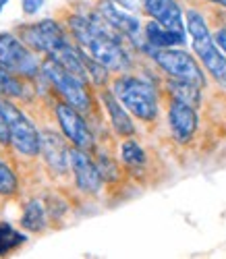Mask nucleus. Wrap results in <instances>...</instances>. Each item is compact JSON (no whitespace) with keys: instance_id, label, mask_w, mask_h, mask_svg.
I'll list each match as a JSON object with an SVG mask.
<instances>
[{"instance_id":"nucleus-1","label":"nucleus","mask_w":226,"mask_h":259,"mask_svg":"<svg viewBox=\"0 0 226 259\" xmlns=\"http://www.w3.org/2000/svg\"><path fill=\"white\" fill-rule=\"evenodd\" d=\"M71 35L75 37L81 52L89 58L104 64L108 71H127L131 67V60L115 33H119L108 21L98 13L94 17L71 15L66 19Z\"/></svg>"},{"instance_id":"nucleus-2","label":"nucleus","mask_w":226,"mask_h":259,"mask_svg":"<svg viewBox=\"0 0 226 259\" xmlns=\"http://www.w3.org/2000/svg\"><path fill=\"white\" fill-rule=\"evenodd\" d=\"M187 33L191 35V46L199 56L201 64L206 67V71L222 90H226V54L218 50L216 39L210 33L201 13L187 11Z\"/></svg>"},{"instance_id":"nucleus-3","label":"nucleus","mask_w":226,"mask_h":259,"mask_svg":"<svg viewBox=\"0 0 226 259\" xmlns=\"http://www.w3.org/2000/svg\"><path fill=\"white\" fill-rule=\"evenodd\" d=\"M112 94H115L121 104L127 108L131 114H135L143 122H152L158 116V96L154 88L139 79V77H119L112 85Z\"/></svg>"},{"instance_id":"nucleus-4","label":"nucleus","mask_w":226,"mask_h":259,"mask_svg":"<svg viewBox=\"0 0 226 259\" xmlns=\"http://www.w3.org/2000/svg\"><path fill=\"white\" fill-rule=\"evenodd\" d=\"M42 75L66 104L75 106L81 112H87L92 108V96H89L87 90V81L79 79L71 71H66L54 58L48 56L42 62Z\"/></svg>"},{"instance_id":"nucleus-5","label":"nucleus","mask_w":226,"mask_h":259,"mask_svg":"<svg viewBox=\"0 0 226 259\" xmlns=\"http://www.w3.org/2000/svg\"><path fill=\"white\" fill-rule=\"evenodd\" d=\"M3 110L9 122L11 145L15 147V152L25 158H35L42 154V133L35 128L31 118L25 116V112L11 100H3Z\"/></svg>"},{"instance_id":"nucleus-6","label":"nucleus","mask_w":226,"mask_h":259,"mask_svg":"<svg viewBox=\"0 0 226 259\" xmlns=\"http://www.w3.org/2000/svg\"><path fill=\"white\" fill-rule=\"evenodd\" d=\"M152 58L154 62L160 67L168 77L172 79H183V81H191L199 88L206 85V75H203L201 67L197 64V60L178 48H154L152 50Z\"/></svg>"},{"instance_id":"nucleus-7","label":"nucleus","mask_w":226,"mask_h":259,"mask_svg":"<svg viewBox=\"0 0 226 259\" xmlns=\"http://www.w3.org/2000/svg\"><path fill=\"white\" fill-rule=\"evenodd\" d=\"M0 64L19 77H35L42 69L33 50L13 33H0Z\"/></svg>"},{"instance_id":"nucleus-8","label":"nucleus","mask_w":226,"mask_h":259,"mask_svg":"<svg viewBox=\"0 0 226 259\" xmlns=\"http://www.w3.org/2000/svg\"><path fill=\"white\" fill-rule=\"evenodd\" d=\"M56 120L62 128V135L71 141V145L87 149V152L94 147V135L89 131V124L81 116V110H77L75 106L66 102L56 104Z\"/></svg>"},{"instance_id":"nucleus-9","label":"nucleus","mask_w":226,"mask_h":259,"mask_svg":"<svg viewBox=\"0 0 226 259\" xmlns=\"http://www.w3.org/2000/svg\"><path fill=\"white\" fill-rule=\"evenodd\" d=\"M71 170L75 175V183H77V189L85 195H96L102 189V175L98 170V164L89 158L87 149H81V147H71Z\"/></svg>"},{"instance_id":"nucleus-10","label":"nucleus","mask_w":226,"mask_h":259,"mask_svg":"<svg viewBox=\"0 0 226 259\" xmlns=\"http://www.w3.org/2000/svg\"><path fill=\"white\" fill-rule=\"evenodd\" d=\"M197 122L199 120H197V112L193 106L178 102V100L170 102L168 124H170V133L176 143H189L197 131Z\"/></svg>"},{"instance_id":"nucleus-11","label":"nucleus","mask_w":226,"mask_h":259,"mask_svg":"<svg viewBox=\"0 0 226 259\" xmlns=\"http://www.w3.org/2000/svg\"><path fill=\"white\" fill-rule=\"evenodd\" d=\"M98 13L119 33H125L131 39H137L141 35V23H139V19L135 17L131 11L119 7L117 3H112V0H100V3H98Z\"/></svg>"},{"instance_id":"nucleus-12","label":"nucleus","mask_w":226,"mask_h":259,"mask_svg":"<svg viewBox=\"0 0 226 259\" xmlns=\"http://www.w3.org/2000/svg\"><path fill=\"white\" fill-rule=\"evenodd\" d=\"M143 11L164 27L187 33V23L176 0H143Z\"/></svg>"},{"instance_id":"nucleus-13","label":"nucleus","mask_w":226,"mask_h":259,"mask_svg":"<svg viewBox=\"0 0 226 259\" xmlns=\"http://www.w3.org/2000/svg\"><path fill=\"white\" fill-rule=\"evenodd\" d=\"M42 156L46 158L48 166L62 175L66 166H71V147L66 145V141L52 133V131H44L42 133Z\"/></svg>"},{"instance_id":"nucleus-14","label":"nucleus","mask_w":226,"mask_h":259,"mask_svg":"<svg viewBox=\"0 0 226 259\" xmlns=\"http://www.w3.org/2000/svg\"><path fill=\"white\" fill-rule=\"evenodd\" d=\"M102 102H104V108H106V112L110 116L115 133L121 135V137H133L135 135V124L129 116V110L121 104V100L112 92H102Z\"/></svg>"},{"instance_id":"nucleus-15","label":"nucleus","mask_w":226,"mask_h":259,"mask_svg":"<svg viewBox=\"0 0 226 259\" xmlns=\"http://www.w3.org/2000/svg\"><path fill=\"white\" fill-rule=\"evenodd\" d=\"M143 31H145L147 44L152 48H176V46L185 44V33L168 29V27H164L162 23H158V21H154V19L145 25Z\"/></svg>"},{"instance_id":"nucleus-16","label":"nucleus","mask_w":226,"mask_h":259,"mask_svg":"<svg viewBox=\"0 0 226 259\" xmlns=\"http://www.w3.org/2000/svg\"><path fill=\"white\" fill-rule=\"evenodd\" d=\"M168 88V94L172 100H178V102H185L193 108H197L201 104V88L191 81H183V79H172L166 83Z\"/></svg>"},{"instance_id":"nucleus-17","label":"nucleus","mask_w":226,"mask_h":259,"mask_svg":"<svg viewBox=\"0 0 226 259\" xmlns=\"http://www.w3.org/2000/svg\"><path fill=\"white\" fill-rule=\"evenodd\" d=\"M21 226L29 232H42L44 228L48 226L46 222V209L44 205L37 201V199H31L25 209H23V215H21Z\"/></svg>"},{"instance_id":"nucleus-18","label":"nucleus","mask_w":226,"mask_h":259,"mask_svg":"<svg viewBox=\"0 0 226 259\" xmlns=\"http://www.w3.org/2000/svg\"><path fill=\"white\" fill-rule=\"evenodd\" d=\"M25 241H27V236L23 232L15 230L9 222H0V257H5L11 251L19 249Z\"/></svg>"},{"instance_id":"nucleus-19","label":"nucleus","mask_w":226,"mask_h":259,"mask_svg":"<svg viewBox=\"0 0 226 259\" xmlns=\"http://www.w3.org/2000/svg\"><path fill=\"white\" fill-rule=\"evenodd\" d=\"M23 81H21L19 75L11 73L9 69H5L0 64V96H5L9 100H15V98H21L25 92H23Z\"/></svg>"},{"instance_id":"nucleus-20","label":"nucleus","mask_w":226,"mask_h":259,"mask_svg":"<svg viewBox=\"0 0 226 259\" xmlns=\"http://www.w3.org/2000/svg\"><path fill=\"white\" fill-rule=\"evenodd\" d=\"M121 158L127 166L131 168H137V166H143L145 164V152L143 147L135 141V139H127L123 145H121Z\"/></svg>"},{"instance_id":"nucleus-21","label":"nucleus","mask_w":226,"mask_h":259,"mask_svg":"<svg viewBox=\"0 0 226 259\" xmlns=\"http://www.w3.org/2000/svg\"><path fill=\"white\" fill-rule=\"evenodd\" d=\"M17 187H19V181H17V177H15L13 168H11L3 158H0V195H5V197L15 195Z\"/></svg>"},{"instance_id":"nucleus-22","label":"nucleus","mask_w":226,"mask_h":259,"mask_svg":"<svg viewBox=\"0 0 226 259\" xmlns=\"http://www.w3.org/2000/svg\"><path fill=\"white\" fill-rule=\"evenodd\" d=\"M96 164H98V170H100V175H102V179H104L106 183H115V181H119V179H121L119 164H117L115 160H112L110 156L100 154Z\"/></svg>"},{"instance_id":"nucleus-23","label":"nucleus","mask_w":226,"mask_h":259,"mask_svg":"<svg viewBox=\"0 0 226 259\" xmlns=\"http://www.w3.org/2000/svg\"><path fill=\"white\" fill-rule=\"evenodd\" d=\"M0 145H11V133H9V122L3 110V100H0Z\"/></svg>"},{"instance_id":"nucleus-24","label":"nucleus","mask_w":226,"mask_h":259,"mask_svg":"<svg viewBox=\"0 0 226 259\" xmlns=\"http://www.w3.org/2000/svg\"><path fill=\"white\" fill-rule=\"evenodd\" d=\"M21 7L25 15H35L44 7V0H21Z\"/></svg>"},{"instance_id":"nucleus-25","label":"nucleus","mask_w":226,"mask_h":259,"mask_svg":"<svg viewBox=\"0 0 226 259\" xmlns=\"http://www.w3.org/2000/svg\"><path fill=\"white\" fill-rule=\"evenodd\" d=\"M214 39H216V44H218V48L226 54V27H222V29H218L216 33H214Z\"/></svg>"},{"instance_id":"nucleus-26","label":"nucleus","mask_w":226,"mask_h":259,"mask_svg":"<svg viewBox=\"0 0 226 259\" xmlns=\"http://www.w3.org/2000/svg\"><path fill=\"white\" fill-rule=\"evenodd\" d=\"M112 3H117L119 7H123V9H127V11H135L137 9V3H135V0H112Z\"/></svg>"},{"instance_id":"nucleus-27","label":"nucleus","mask_w":226,"mask_h":259,"mask_svg":"<svg viewBox=\"0 0 226 259\" xmlns=\"http://www.w3.org/2000/svg\"><path fill=\"white\" fill-rule=\"evenodd\" d=\"M208 3H214V5H220V7L226 9V0H208Z\"/></svg>"},{"instance_id":"nucleus-28","label":"nucleus","mask_w":226,"mask_h":259,"mask_svg":"<svg viewBox=\"0 0 226 259\" xmlns=\"http://www.w3.org/2000/svg\"><path fill=\"white\" fill-rule=\"evenodd\" d=\"M7 5H9V0H0V15H3V11H5Z\"/></svg>"}]
</instances>
